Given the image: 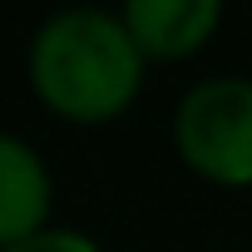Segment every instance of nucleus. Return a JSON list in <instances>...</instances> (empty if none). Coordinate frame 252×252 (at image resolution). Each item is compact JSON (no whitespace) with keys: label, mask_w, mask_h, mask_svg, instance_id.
<instances>
[{"label":"nucleus","mask_w":252,"mask_h":252,"mask_svg":"<svg viewBox=\"0 0 252 252\" xmlns=\"http://www.w3.org/2000/svg\"><path fill=\"white\" fill-rule=\"evenodd\" d=\"M144 50L129 35L124 15L79 5L45 20L30 40V84L35 94L79 124L114 119L139 94Z\"/></svg>","instance_id":"nucleus-1"},{"label":"nucleus","mask_w":252,"mask_h":252,"mask_svg":"<svg viewBox=\"0 0 252 252\" xmlns=\"http://www.w3.org/2000/svg\"><path fill=\"white\" fill-rule=\"evenodd\" d=\"M173 139L188 168L213 183H252V79L218 74L183 94Z\"/></svg>","instance_id":"nucleus-2"},{"label":"nucleus","mask_w":252,"mask_h":252,"mask_svg":"<svg viewBox=\"0 0 252 252\" xmlns=\"http://www.w3.org/2000/svg\"><path fill=\"white\" fill-rule=\"evenodd\" d=\"M222 20L218 0H129L124 5V25L139 40L144 55L158 60H178L193 55Z\"/></svg>","instance_id":"nucleus-3"},{"label":"nucleus","mask_w":252,"mask_h":252,"mask_svg":"<svg viewBox=\"0 0 252 252\" xmlns=\"http://www.w3.org/2000/svg\"><path fill=\"white\" fill-rule=\"evenodd\" d=\"M50 213V173L25 139H0V237L25 242L45 227Z\"/></svg>","instance_id":"nucleus-4"},{"label":"nucleus","mask_w":252,"mask_h":252,"mask_svg":"<svg viewBox=\"0 0 252 252\" xmlns=\"http://www.w3.org/2000/svg\"><path fill=\"white\" fill-rule=\"evenodd\" d=\"M5 252H99V242L74 232V227H40L25 242H10Z\"/></svg>","instance_id":"nucleus-5"}]
</instances>
